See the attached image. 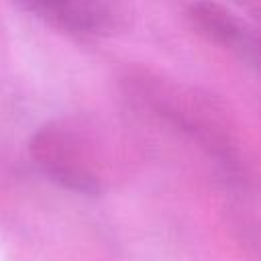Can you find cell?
Masks as SVG:
<instances>
[{
    "instance_id": "obj_5",
    "label": "cell",
    "mask_w": 261,
    "mask_h": 261,
    "mask_svg": "<svg viewBox=\"0 0 261 261\" xmlns=\"http://www.w3.org/2000/svg\"><path fill=\"white\" fill-rule=\"evenodd\" d=\"M239 12L249 20L259 43V67H261V0H232Z\"/></svg>"
},
{
    "instance_id": "obj_1",
    "label": "cell",
    "mask_w": 261,
    "mask_h": 261,
    "mask_svg": "<svg viewBox=\"0 0 261 261\" xmlns=\"http://www.w3.org/2000/svg\"><path fill=\"white\" fill-rule=\"evenodd\" d=\"M126 90L135 102L151 110L202 149H206L222 165H234V133L224 106L212 96L155 73H130Z\"/></svg>"
},
{
    "instance_id": "obj_3",
    "label": "cell",
    "mask_w": 261,
    "mask_h": 261,
    "mask_svg": "<svg viewBox=\"0 0 261 261\" xmlns=\"http://www.w3.org/2000/svg\"><path fill=\"white\" fill-rule=\"evenodd\" d=\"M53 29L71 35H108L124 24V0H14Z\"/></svg>"
},
{
    "instance_id": "obj_2",
    "label": "cell",
    "mask_w": 261,
    "mask_h": 261,
    "mask_svg": "<svg viewBox=\"0 0 261 261\" xmlns=\"http://www.w3.org/2000/svg\"><path fill=\"white\" fill-rule=\"evenodd\" d=\"M102 139L106 137L88 124L55 120L33 135L29 149L39 169L55 184L73 192L96 194L102 188Z\"/></svg>"
},
{
    "instance_id": "obj_4",
    "label": "cell",
    "mask_w": 261,
    "mask_h": 261,
    "mask_svg": "<svg viewBox=\"0 0 261 261\" xmlns=\"http://www.w3.org/2000/svg\"><path fill=\"white\" fill-rule=\"evenodd\" d=\"M192 27L210 43L259 67V43L249 20L214 0H194L188 8Z\"/></svg>"
}]
</instances>
